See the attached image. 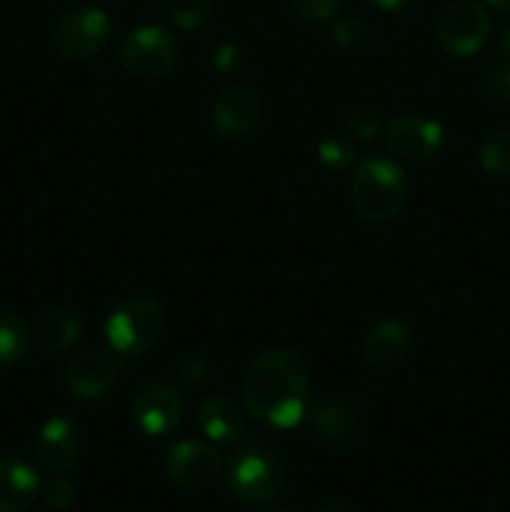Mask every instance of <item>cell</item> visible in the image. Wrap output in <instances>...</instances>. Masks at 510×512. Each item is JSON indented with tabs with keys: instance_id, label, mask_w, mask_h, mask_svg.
I'll return each instance as SVG.
<instances>
[{
	"instance_id": "6da1fadb",
	"label": "cell",
	"mask_w": 510,
	"mask_h": 512,
	"mask_svg": "<svg viewBox=\"0 0 510 512\" xmlns=\"http://www.w3.org/2000/svg\"><path fill=\"white\" fill-rule=\"evenodd\" d=\"M240 395L245 413L265 428H298L313 408L310 370L293 350H265L250 363Z\"/></svg>"
},
{
	"instance_id": "7c38bea8",
	"label": "cell",
	"mask_w": 510,
	"mask_h": 512,
	"mask_svg": "<svg viewBox=\"0 0 510 512\" xmlns=\"http://www.w3.org/2000/svg\"><path fill=\"white\" fill-rule=\"evenodd\" d=\"M115 360L105 350H83L65 368V388L78 400H100L115 385Z\"/></svg>"
},
{
	"instance_id": "ac0fdd59",
	"label": "cell",
	"mask_w": 510,
	"mask_h": 512,
	"mask_svg": "<svg viewBox=\"0 0 510 512\" xmlns=\"http://www.w3.org/2000/svg\"><path fill=\"white\" fill-rule=\"evenodd\" d=\"M310 423L325 443H348L358 430V415L343 400L323 398L310 408Z\"/></svg>"
},
{
	"instance_id": "f546056e",
	"label": "cell",
	"mask_w": 510,
	"mask_h": 512,
	"mask_svg": "<svg viewBox=\"0 0 510 512\" xmlns=\"http://www.w3.org/2000/svg\"><path fill=\"white\" fill-rule=\"evenodd\" d=\"M373 3L385 13H393V10H403L405 5H410V0H373Z\"/></svg>"
},
{
	"instance_id": "44dd1931",
	"label": "cell",
	"mask_w": 510,
	"mask_h": 512,
	"mask_svg": "<svg viewBox=\"0 0 510 512\" xmlns=\"http://www.w3.org/2000/svg\"><path fill=\"white\" fill-rule=\"evenodd\" d=\"M318 160L323 163V168L333 170V173H345V170H350L358 163V158H355V143L348 135H325L318 143Z\"/></svg>"
},
{
	"instance_id": "5bb4252c",
	"label": "cell",
	"mask_w": 510,
	"mask_h": 512,
	"mask_svg": "<svg viewBox=\"0 0 510 512\" xmlns=\"http://www.w3.org/2000/svg\"><path fill=\"white\" fill-rule=\"evenodd\" d=\"M413 348V333L398 318H385L368 330L363 340V355L373 368H393L403 363Z\"/></svg>"
},
{
	"instance_id": "d6986e66",
	"label": "cell",
	"mask_w": 510,
	"mask_h": 512,
	"mask_svg": "<svg viewBox=\"0 0 510 512\" xmlns=\"http://www.w3.org/2000/svg\"><path fill=\"white\" fill-rule=\"evenodd\" d=\"M33 330L20 315L0 310V368L18 363L30 348Z\"/></svg>"
},
{
	"instance_id": "2e32d148",
	"label": "cell",
	"mask_w": 510,
	"mask_h": 512,
	"mask_svg": "<svg viewBox=\"0 0 510 512\" xmlns=\"http://www.w3.org/2000/svg\"><path fill=\"white\" fill-rule=\"evenodd\" d=\"M40 475L18 458H0V512H25L40 498Z\"/></svg>"
},
{
	"instance_id": "d6a6232c",
	"label": "cell",
	"mask_w": 510,
	"mask_h": 512,
	"mask_svg": "<svg viewBox=\"0 0 510 512\" xmlns=\"http://www.w3.org/2000/svg\"><path fill=\"white\" fill-rule=\"evenodd\" d=\"M488 5H490V8L498 10V13L510 15V0H488Z\"/></svg>"
},
{
	"instance_id": "9a60e30c",
	"label": "cell",
	"mask_w": 510,
	"mask_h": 512,
	"mask_svg": "<svg viewBox=\"0 0 510 512\" xmlns=\"http://www.w3.org/2000/svg\"><path fill=\"white\" fill-rule=\"evenodd\" d=\"M198 428L215 445H235L245 438V415L228 395H208L198 408Z\"/></svg>"
},
{
	"instance_id": "e0dca14e",
	"label": "cell",
	"mask_w": 510,
	"mask_h": 512,
	"mask_svg": "<svg viewBox=\"0 0 510 512\" xmlns=\"http://www.w3.org/2000/svg\"><path fill=\"white\" fill-rule=\"evenodd\" d=\"M83 333V320L68 305H53L45 310L33 328V340L45 355L65 353Z\"/></svg>"
},
{
	"instance_id": "5b68a950",
	"label": "cell",
	"mask_w": 510,
	"mask_h": 512,
	"mask_svg": "<svg viewBox=\"0 0 510 512\" xmlns=\"http://www.w3.org/2000/svg\"><path fill=\"white\" fill-rule=\"evenodd\" d=\"M118 63L133 78H165L178 63V43L158 25H140L120 40Z\"/></svg>"
},
{
	"instance_id": "836d02e7",
	"label": "cell",
	"mask_w": 510,
	"mask_h": 512,
	"mask_svg": "<svg viewBox=\"0 0 510 512\" xmlns=\"http://www.w3.org/2000/svg\"><path fill=\"white\" fill-rule=\"evenodd\" d=\"M253 512H290V510L278 508V505H260V508H255Z\"/></svg>"
},
{
	"instance_id": "603a6c76",
	"label": "cell",
	"mask_w": 510,
	"mask_h": 512,
	"mask_svg": "<svg viewBox=\"0 0 510 512\" xmlns=\"http://www.w3.org/2000/svg\"><path fill=\"white\" fill-rule=\"evenodd\" d=\"M343 130L353 143H368V140H373L380 133L378 113H373L368 108L353 110V113L345 115Z\"/></svg>"
},
{
	"instance_id": "4fadbf2b",
	"label": "cell",
	"mask_w": 510,
	"mask_h": 512,
	"mask_svg": "<svg viewBox=\"0 0 510 512\" xmlns=\"http://www.w3.org/2000/svg\"><path fill=\"white\" fill-rule=\"evenodd\" d=\"M78 450L80 438L73 420L50 418L48 423L40 428L38 443H35V455H38V463L43 465L48 473H68L75 465V460H78Z\"/></svg>"
},
{
	"instance_id": "4dcf8cb0",
	"label": "cell",
	"mask_w": 510,
	"mask_h": 512,
	"mask_svg": "<svg viewBox=\"0 0 510 512\" xmlns=\"http://www.w3.org/2000/svg\"><path fill=\"white\" fill-rule=\"evenodd\" d=\"M498 53L503 55V60H510V28H505L503 35H500Z\"/></svg>"
},
{
	"instance_id": "f1b7e54d",
	"label": "cell",
	"mask_w": 510,
	"mask_h": 512,
	"mask_svg": "<svg viewBox=\"0 0 510 512\" xmlns=\"http://www.w3.org/2000/svg\"><path fill=\"white\" fill-rule=\"evenodd\" d=\"M205 373H208V363H205L200 355H185V358H180L178 365H175V380H178L180 385H185V388L198 385L200 380L205 378Z\"/></svg>"
},
{
	"instance_id": "52a82bcc",
	"label": "cell",
	"mask_w": 510,
	"mask_h": 512,
	"mask_svg": "<svg viewBox=\"0 0 510 512\" xmlns=\"http://www.w3.org/2000/svg\"><path fill=\"white\" fill-rule=\"evenodd\" d=\"M490 35V15L475 0H453L438 18V43L453 58H470Z\"/></svg>"
},
{
	"instance_id": "30bf717a",
	"label": "cell",
	"mask_w": 510,
	"mask_h": 512,
	"mask_svg": "<svg viewBox=\"0 0 510 512\" xmlns=\"http://www.w3.org/2000/svg\"><path fill=\"white\" fill-rule=\"evenodd\" d=\"M133 420L150 438H165L175 433L183 420V400L170 385L150 383L135 395Z\"/></svg>"
},
{
	"instance_id": "8fae6325",
	"label": "cell",
	"mask_w": 510,
	"mask_h": 512,
	"mask_svg": "<svg viewBox=\"0 0 510 512\" xmlns=\"http://www.w3.org/2000/svg\"><path fill=\"white\" fill-rule=\"evenodd\" d=\"M260 120V95L250 85L233 83L213 103V128L225 140H243Z\"/></svg>"
},
{
	"instance_id": "d4e9b609",
	"label": "cell",
	"mask_w": 510,
	"mask_h": 512,
	"mask_svg": "<svg viewBox=\"0 0 510 512\" xmlns=\"http://www.w3.org/2000/svg\"><path fill=\"white\" fill-rule=\"evenodd\" d=\"M333 40L345 50H355L368 40V25L365 20L348 15V18H338L333 23Z\"/></svg>"
},
{
	"instance_id": "484cf974",
	"label": "cell",
	"mask_w": 510,
	"mask_h": 512,
	"mask_svg": "<svg viewBox=\"0 0 510 512\" xmlns=\"http://www.w3.org/2000/svg\"><path fill=\"white\" fill-rule=\"evenodd\" d=\"M293 10L308 23H330L335 20L345 0H290Z\"/></svg>"
},
{
	"instance_id": "ba28073f",
	"label": "cell",
	"mask_w": 510,
	"mask_h": 512,
	"mask_svg": "<svg viewBox=\"0 0 510 512\" xmlns=\"http://www.w3.org/2000/svg\"><path fill=\"white\" fill-rule=\"evenodd\" d=\"M385 145L405 160H428L443 148L445 130L438 120L418 113H400L383 128Z\"/></svg>"
},
{
	"instance_id": "4316f807",
	"label": "cell",
	"mask_w": 510,
	"mask_h": 512,
	"mask_svg": "<svg viewBox=\"0 0 510 512\" xmlns=\"http://www.w3.org/2000/svg\"><path fill=\"white\" fill-rule=\"evenodd\" d=\"M483 90L488 98L500 100V103H510V60H500V63H495L485 73Z\"/></svg>"
},
{
	"instance_id": "7a4b0ae2",
	"label": "cell",
	"mask_w": 510,
	"mask_h": 512,
	"mask_svg": "<svg viewBox=\"0 0 510 512\" xmlns=\"http://www.w3.org/2000/svg\"><path fill=\"white\" fill-rule=\"evenodd\" d=\"M408 198L405 170L383 153H370L355 163L350 180V203L368 223H388L403 210Z\"/></svg>"
},
{
	"instance_id": "8992f818",
	"label": "cell",
	"mask_w": 510,
	"mask_h": 512,
	"mask_svg": "<svg viewBox=\"0 0 510 512\" xmlns=\"http://www.w3.org/2000/svg\"><path fill=\"white\" fill-rule=\"evenodd\" d=\"M113 25L110 18L95 5L73 8L58 20L53 30V45L63 58L88 60L110 43Z\"/></svg>"
},
{
	"instance_id": "cb8c5ba5",
	"label": "cell",
	"mask_w": 510,
	"mask_h": 512,
	"mask_svg": "<svg viewBox=\"0 0 510 512\" xmlns=\"http://www.w3.org/2000/svg\"><path fill=\"white\" fill-rule=\"evenodd\" d=\"M40 498H43V503L50 510H68L78 500V488L68 478H63V475H53L40 488Z\"/></svg>"
},
{
	"instance_id": "7402d4cb",
	"label": "cell",
	"mask_w": 510,
	"mask_h": 512,
	"mask_svg": "<svg viewBox=\"0 0 510 512\" xmlns=\"http://www.w3.org/2000/svg\"><path fill=\"white\" fill-rule=\"evenodd\" d=\"M168 15L180 30H198L210 15V0H168Z\"/></svg>"
},
{
	"instance_id": "1f68e13d",
	"label": "cell",
	"mask_w": 510,
	"mask_h": 512,
	"mask_svg": "<svg viewBox=\"0 0 510 512\" xmlns=\"http://www.w3.org/2000/svg\"><path fill=\"white\" fill-rule=\"evenodd\" d=\"M320 512H355L348 503H328L325 508H320Z\"/></svg>"
},
{
	"instance_id": "9c48e42d",
	"label": "cell",
	"mask_w": 510,
	"mask_h": 512,
	"mask_svg": "<svg viewBox=\"0 0 510 512\" xmlns=\"http://www.w3.org/2000/svg\"><path fill=\"white\" fill-rule=\"evenodd\" d=\"M165 473L175 485L188 490L205 488L220 475V455L213 445L200 440H180L168 450Z\"/></svg>"
},
{
	"instance_id": "3957f363",
	"label": "cell",
	"mask_w": 510,
	"mask_h": 512,
	"mask_svg": "<svg viewBox=\"0 0 510 512\" xmlns=\"http://www.w3.org/2000/svg\"><path fill=\"white\" fill-rule=\"evenodd\" d=\"M165 328L163 305L148 295H130L110 313L105 338L113 353L138 358L153 348Z\"/></svg>"
},
{
	"instance_id": "277c9868",
	"label": "cell",
	"mask_w": 510,
	"mask_h": 512,
	"mask_svg": "<svg viewBox=\"0 0 510 512\" xmlns=\"http://www.w3.org/2000/svg\"><path fill=\"white\" fill-rule=\"evenodd\" d=\"M283 465L263 448H245L228 463L225 483L230 495L245 505H263L283 488Z\"/></svg>"
},
{
	"instance_id": "83f0119b",
	"label": "cell",
	"mask_w": 510,
	"mask_h": 512,
	"mask_svg": "<svg viewBox=\"0 0 510 512\" xmlns=\"http://www.w3.org/2000/svg\"><path fill=\"white\" fill-rule=\"evenodd\" d=\"M213 68L218 70L223 78H233V75L245 70V55L235 43H223L215 48L213 53Z\"/></svg>"
},
{
	"instance_id": "ffe728a7",
	"label": "cell",
	"mask_w": 510,
	"mask_h": 512,
	"mask_svg": "<svg viewBox=\"0 0 510 512\" xmlns=\"http://www.w3.org/2000/svg\"><path fill=\"white\" fill-rule=\"evenodd\" d=\"M480 168L493 178H508L510 175V130H498L488 135L480 145Z\"/></svg>"
}]
</instances>
